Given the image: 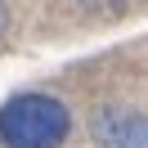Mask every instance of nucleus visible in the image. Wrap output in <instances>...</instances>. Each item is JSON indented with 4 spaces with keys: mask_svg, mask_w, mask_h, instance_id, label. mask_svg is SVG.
Returning <instances> with one entry per match:
<instances>
[{
    "mask_svg": "<svg viewBox=\"0 0 148 148\" xmlns=\"http://www.w3.org/2000/svg\"><path fill=\"white\" fill-rule=\"evenodd\" d=\"M72 135V112L54 94H14L0 108V144L5 148H58Z\"/></svg>",
    "mask_w": 148,
    "mask_h": 148,
    "instance_id": "obj_1",
    "label": "nucleus"
},
{
    "mask_svg": "<svg viewBox=\"0 0 148 148\" xmlns=\"http://www.w3.org/2000/svg\"><path fill=\"white\" fill-rule=\"evenodd\" d=\"M99 148H148V112L130 108H103L90 121Z\"/></svg>",
    "mask_w": 148,
    "mask_h": 148,
    "instance_id": "obj_2",
    "label": "nucleus"
},
{
    "mask_svg": "<svg viewBox=\"0 0 148 148\" xmlns=\"http://www.w3.org/2000/svg\"><path fill=\"white\" fill-rule=\"evenodd\" d=\"M5 32H9V9L0 5V36H5Z\"/></svg>",
    "mask_w": 148,
    "mask_h": 148,
    "instance_id": "obj_3",
    "label": "nucleus"
}]
</instances>
